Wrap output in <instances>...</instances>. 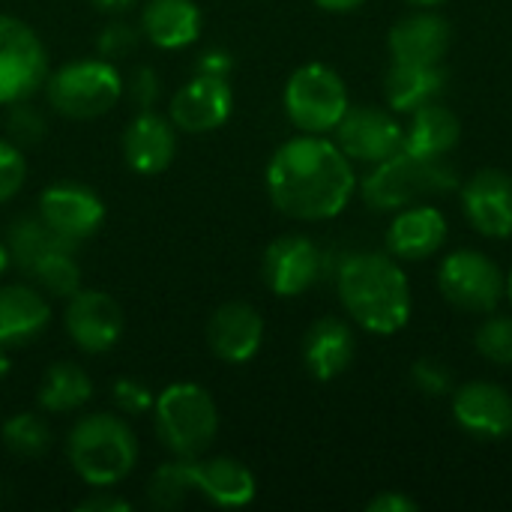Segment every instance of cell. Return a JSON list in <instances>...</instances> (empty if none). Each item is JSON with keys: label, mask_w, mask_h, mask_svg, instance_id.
Instances as JSON below:
<instances>
[{"label": "cell", "mask_w": 512, "mask_h": 512, "mask_svg": "<svg viewBox=\"0 0 512 512\" xmlns=\"http://www.w3.org/2000/svg\"><path fill=\"white\" fill-rule=\"evenodd\" d=\"M129 96H132V102H135L141 111H150L153 102L159 99V75H156L150 66L135 69V75H132V81H129Z\"/></svg>", "instance_id": "38"}, {"label": "cell", "mask_w": 512, "mask_h": 512, "mask_svg": "<svg viewBox=\"0 0 512 512\" xmlns=\"http://www.w3.org/2000/svg\"><path fill=\"white\" fill-rule=\"evenodd\" d=\"M282 105L288 120L306 135H327L348 111V87L342 75L324 63H306L285 81Z\"/></svg>", "instance_id": "7"}, {"label": "cell", "mask_w": 512, "mask_h": 512, "mask_svg": "<svg viewBox=\"0 0 512 512\" xmlns=\"http://www.w3.org/2000/svg\"><path fill=\"white\" fill-rule=\"evenodd\" d=\"M234 111V90L228 78L216 75H192L168 105V117L177 126V132L189 135H207L228 123Z\"/></svg>", "instance_id": "13"}, {"label": "cell", "mask_w": 512, "mask_h": 512, "mask_svg": "<svg viewBox=\"0 0 512 512\" xmlns=\"http://www.w3.org/2000/svg\"><path fill=\"white\" fill-rule=\"evenodd\" d=\"M36 216L63 240H90L105 222V201L81 183H51L39 192Z\"/></svg>", "instance_id": "12"}, {"label": "cell", "mask_w": 512, "mask_h": 512, "mask_svg": "<svg viewBox=\"0 0 512 512\" xmlns=\"http://www.w3.org/2000/svg\"><path fill=\"white\" fill-rule=\"evenodd\" d=\"M111 399H114L117 411L126 414V417H141V414L153 411V402H156L153 390H150L147 384L135 381V378H120V381H114Z\"/></svg>", "instance_id": "36"}, {"label": "cell", "mask_w": 512, "mask_h": 512, "mask_svg": "<svg viewBox=\"0 0 512 512\" xmlns=\"http://www.w3.org/2000/svg\"><path fill=\"white\" fill-rule=\"evenodd\" d=\"M231 69H234V57L225 48L204 51L198 57V66H195L198 75H216V78H231Z\"/></svg>", "instance_id": "40"}, {"label": "cell", "mask_w": 512, "mask_h": 512, "mask_svg": "<svg viewBox=\"0 0 512 512\" xmlns=\"http://www.w3.org/2000/svg\"><path fill=\"white\" fill-rule=\"evenodd\" d=\"M9 372V351H0V378Z\"/></svg>", "instance_id": "45"}, {"label": "cell", "mask_w": 512, "mask_h": 512, "mask_svg": "<svg viewBox=\"0 0 512 512\" xmlns=\"http://www.w3.org/2000/svg\"><path fill=\"white\" fill-rule=\"evenodd\" d=\"M3 447L18 459H39L51 450V426L42 414L24 411L3 423Z\"/></svg>", "instance_id": "30"}, {"label": "cell", "mask_w": 512, "mask_h": 512, "mask_svg": "<svg viewBox=\"0 0 512 512\" xmlns=\"http://www.w3.org/2000/svg\"><path fill=\"white\" fill-rule=\"evenodd\" d=\"M6 246H9L12 264L21 267V270L27 273L45 252H51V249H57V246H75V243H69V240H63L60 234H54L39 216H18V219L12 222V228H9Z\"/></svg>", "instance_id": "28"}, {"label": "cell", "mask_w": 512, "mask_h": 512, "mask_svg": "<svg viewBox=\"0 0 512 512\" xmlns=\"http://www.w3.org/2000/svg\"><path fill=\"white\" fill-rule=\"evenodd\" d=\"M453 420L474 441H504L512 435V396L492 381H468L453 390Z\"/></svg>", "instance_id": "14"}, {"label": "cell", "mask_w": 512, "mask_h": 512, "mask_svg": "<svg viewBox=\"0 0 512 512\" xmlns=\"http://www.w3.org/2000/svg\"><path fill=\"white\" fill-rule=\"evenodd\" d=\"M438 288L444 300L471 315H489L504 300L507 276L480 249H456L438 267Z\"/></svg>", "instance_id": "8"}, {"label": "cell", "mask_w": 512, "mask_h": 512, "mask_svg": "<svg viewBox=\"0 0 512 512\" xmlns=\"http://www.w3.org/2000/svg\"><path fill=\"white\" fill-rule=\"evenodd\" d=\"M336 291L351 321L375 336H393L411 321V285L393 255H351L336 276Z\"/></svg>", "instance_id": "2"}, {"label": "cell", "mask_w": 512, "mask_h": 512, "mask_svg": "<svg viewBox=\"0 0 512 512\" xmlns=\"http://www.w3.org/2000/svg\"><path fill=\"white\" fill-rule=\"evenodd\" d=\"M411 381L414 387L423 393V396H432V399H441V396H450L453 393V378H450V369L432 357L426 360H417L411 366Z\"/></svg>", "instance_id": "35"}, {"label": "cell", "mask_w": 512, "mask_h": 512, "mask_svg": "<svg viewBox=\"0 0 512 512\" xmlns=\"http://www.w3.org/2000/svg\"><path fill=\"white\" fill-rule=\"evenodd\" d=\"M9 264H12V258H9V246H6V243H0V276L9 270Z\"/></svg>", "instance_id": "44"}, {"label": "cell", "mask_w": 512, "mask_h": 512, "mask_svg": "<svg viewBox=\"0 0 512 512\" xmlns=\"http://www.w3.org/2000/svg\"><path fill=\"white\" fill-rule=\"evenodd\" d=\"M48 105L69 120H96L108 114L123 96V78L114 60L81 57L63 63L45 78Z\"/></svg>", "instance_id": "6"}, {"label": "cell", "mask_w": 512, "mask_h": 512, "mask_svg": "<svg viewBox=\"0 0 512 512\" xmlns=\"http://www.w3.org/2000/svg\"><path fill=\"white\" fill-rule=\"evenodd\" d=\"M138 453L135 432L114 414H87L66 435L69 465L90 489H111L123 483L135 471Z\"/></svg>", "instance_id": "3"}, {"label": "cell", "mask_w": 512, "mask_h": 512, "mask_svg": "<svg viewBox=\"0 0 512 512\" xmlns=\"http://www.w3.org/2000/svg\"><path fill=\"white\" fill-rule=\"evenodd\" d=\"M336 132V144L339 150L351 159V162H387L390 156L402 153V138H405V126H399V120L375 105H348L345 117L339 120Z\"/></svg>", "instance_id": "11"}, {"label": "cell", "mask_w": 512, "mask_h": 512, "mask_svg": "<svg viewBox=\"0 0 512 512\" xmlns=\"http://www.w3.org/2000/svg\"><path fill=\"white\" fill-rule=\"evenodd\" d=\"M75 246H57L51 252H45L27 273L36 282V288L42 294L51 297H72L81 288V267L72 255Z\"/></svg>", "instance_id": "29"}, {"label": "cell", "mask_w": 512, "mask_h": 512, "mask_svg": "<svg viewBox=\"0 0 512 512\" xmlns=\"http://www.w3.org/2000/svg\"><path fill=\"white\" fill-rule=\"evenodd\" d=\"M147 498L156 510H177L189 501V477H186V459H174L150 477Z\"/></svg>", "instance_id": "31"}, {"label": "cell", "mask_w": 512, "mask_h": 512, "mask_svg": "<svg viewBox=\"0 0 512 512\" xmlns=\"http://www.w3.org/2000/svg\"><path fill=\"white\" fill-rule=\"evenodd\" d=\"M201 24L195 0H147L141 9V36L162 51L189 48L201 36Z\"/></svg>", "instance_id": "24"}, {"label": "cell", "mask_w": 512, "mask_h": 512, "mask_svg": "<svg viewBox=\"0 0 512 512\" xmlns=\"http://www.w3.org/2000/svg\"><path fill=\"white\" fill-rule=\"evenodd\" d=\"M6 129H9V141H15L18 147L36 144V141H42V135H45L42 117H39L30 105H24V102H15V105H12V111H9V117H6Z\"/></svg>", "instance_id": "37"}, {"label": "cell", "mask_w": 512, "mask_h": 512, "mask_svg": "<svg viewBox=\"0 0 512 512\" xmlns=\"http://www.w3.org/2000/svg\"><path fill=\"white\" fill-rule=\"evenodd\" d=\"M186 477H189V495H198L219 510L249 507L258 495L255 474L240 459L231 456L186 459Z\"/></svg>", "instance_id": "16"}, {"label": "cell", "mask_w": 512, "mask_h": 512, "mask_svg": "<svg viewBox=\"0 0 512 512\" xmlns=\"http://www.w3.org/2000/svg\"><path fill=\"white\" fill-rule=\"evenodd\" d=\"M120 150L126 165L141 174V177H156L162 174L177 153V126L171 123V117L150 111H138L129 126L123 129L120 138Z\"/></svg>", "instance_id": "19"}, {"label": "cell", "mask_w": 512, "mask_h": 512, "mask_svg": "<svg viewBox=\"0 0 512 512\" xmlns=\"http://www.w3.org/2000/svg\"><path fill=\"white\" fill-rule=\"evenodd\" d=\"M504 297L510 300V306H512V267H510V273H507V288H504Z\"/></svg>", "instance_id": "47"}, {"label": "cell", "mask_w": 512, "mask_h": 512, "mask_svg": "<svg viewBox=\"0 0 512 512\" xmlns=\"http://www.w3.org/2000/svg\"><path fill=\"white\" fill-rule=\"evenodd\" d=\"M366 510L369 512H417L420 510V504H417L414 498L402 495V492H381V495H375V498L366 504Z\"/></svg>", "instance_id": "41"}, {"label": "cell", "mask_w": 512, "mask_h": 512, "mask_svg": "<svg viewBox=\"0 0 512 512\" xmlns=\"http://www.w3.org/2000/svg\"><path fill=\"white\" fill-rule=\"evenodd\" d=\"M123 309L108 291L78 288L66 297L63 327L72 345L84 354H108L123 336Z\"/></svg>", "instance_id": "10"}, {"label": "cell", "mask_w": 512, "mask_h": 512, "mask_svg": "<svg viewBox=\"0 0 512 512\" xmlns=\"http://www.w3.org/2000/svg\"><path fill=\"white\" fill-rule=\"evenodd\" d=\"M51 306L33 285H0V351L21 348L45 333Z\"/></svg>", "instance_id": "22"}, {"label": "cell", "mask_w": 512, "mask_h": 512, "mask_svg": "<svg viewBox=\"0 0 512 512\" xmlns=\"http://www.w3.org/2000/svg\"><path fill=\"white\" fill-rule=\"evenodd\" d=\"M153 429L162 447L177 459L204 456L219 435L216 399L192 381L168 384L153 402Z\"/></svg>", "instance_id": "5"}, {"label": "cell", "mask_w": 512, "mask_h": 512, "mask_svg": "<svg viewBox=\"0 0 512 512\" xmlns=\"http://www.w3.org/2000/svg\"><path fill=\"white\" fill-rule=\"evenodd\" d=\"M48 78V48L21 18L0 15V105L27 102Z\"/></svg>", "instance_id": "9"}, {"label": "cell", "mask_w": 512, "mask_h": 512, "mask_svg": "<svg viewBox=\"0 0 512 512\" xmlns=\"http://www.w3.org/2000/svg\"><path fill=\"white\" fill-rule=\"evenodd\" d=\"M24 180H27L24 150L15 141L0 138V204L12 201L24 189Z\"/></svg>", "instance_id": "33"}, {"label": "cell", "mask_w": 512, "mask_h": 512, "mask_svg": "<svg viewBox=\"0 0 512 512\" xmlns=\"http://www.w3.org/2000/svg\"><path fill=\"white\" fill-rule=\"evenodd\" d=\"M447 240V219L435 204H411L396 210L384 243L387 252L399 261H426Z\"/></svg>", "instance_id": "21"}, {"label": "cell", "mask_w": 512, "mask_h": 512, "mask_svg": "<svg viewBox=\"0 0 512 512\" xmlns=\"http://www.w3.org/2000/svg\"><path fill=\"white\" fill-rule=\"evenodd\" d=\"M474 345L483 360L495 366H512V315H492L477 327Z\"/></svg>", "instance_id": "32"}, {"label": "cell", "mask_w": 512, "mask_h": 512, "mask_svg": "<svg viewBox=\"0 0 512 512\" xmlns=\"http://www.w3.org/2000/svg\"><path fill=\"white\" fill-rule=\"evenodd\" d=\"M93 399V378L72 360H57L45 369L36 402L42 414H72Z\"/></svg>", "instance_id": "27"}, {"label": "cell", "mask_w": 512, "mask_h": 512, "mask_svg": "<svg viewBox=\"0 0 512 512\" xmlns=\"http://www.w3.org/2000/svg\"><path fill=\"white\" fill-rule=\"evenodd\" d=\"M366 0H315V6H321L324 12H354V9H360Z\"/></svg>", "instance_id": "43"}, {"label": "cell", "mask_w": 512, "mask_h": 512, "mask_svg": "<svg viewBox=\"0 0 512 512\" xmlns=\"http://www.w3.org/2000/svg\"><path fill=\"white\" fill-rule=\"evenodd\" d=\"M138 39H141L138 27H132V24L123 21V18H114V21H108V24L102 27L99 39H96V48H99V57H105V60H120V57H126V54L135 51Z\"/></svg>", "instance_id": "34"}, {"label": "cell", "mask_w": 512, "mask_h": 512, "mask_svg": "<svg viewBox=\"0 0 512 512\" xmlns=\"http://www.w3.org/2000/svg\"><path fill=\"white\" fill-rule=\"evenodd\" d=\"M321 249L303 234L276 237L261 258V279L276 297H300L321 276Z\"/></svg>", "instance_id": "15"}, {"label": "cell", "mask_w": 512, "mask_h": 512, "mask_svg": "<svg viewBox=\"0 0 512 512\" xmlns=\"http://www.w3.org/2000/svg\"><path fill=\"white\" fill-rule=\"evenodd\" d=\"M93 9H99V12H105V15H123L126 9H132L135 6V0H87Z\"/></svg>", "instance_id": "42"}, {"label": "cell", "mask_w": 512, "mask_h": 512, "mask_svg": "<svg viewBox=\"0 0 512 512\" xmlns=\"http://www.w3.org/2000/svg\"><path fill=\"white\" fill-rule=\"evenodd\" d=\"M264 183L282 216L297 222H324L336 219L348 207L357 189V174L336 141L300 132L276 147L267 162Z\"/></svg>", "instance_id": "1"}, {"label": "cell", "mask_w": 512, "mask_h": 512, "mask_svg": "<svg viewBox=\"0 0 512 512\" xmlns=\"http://www.w3.org/2000/svg\"><path fill=\"white\" fill-rule=\"evenodd\" d=\"M459 138H462L459 117L435 99V102H426L417 111H411V123L405 126L402 150L414 153V156L438 159V156H447L459 144Z\"/></svg>", "instance_id": "26"}, {"label": "cell", "mask_w": 512, "mask_h": 512, "mask_svg": "<svg viewBox=\"0 0 512 512\" xmlns=\"http://www.w3.org/2000/svg\"><path fill=\"white\" fill-rule=\"evenodd\" d=\"M408 3H414V6H423V9H432V6H441L444 0H408Z\"/></svg>", "instance_id": "46"}, {"label": "cell", "mask_w": 512, "mask_h": 512, "mask_svg": "<svg viewBox=\"0 0 512 512\" xmlns=\"http://www.w3.org/2000/svg\"><path fill=\"white\" fill-rule=\"evenodd\" d=\"M453 27L444 15L420 9L399 18L387 33L390 57L399 63H441L450 51Z\"/></svg>", "instance_id": "20"}, {"label": "cell", "mask_w": 512, "mask_h": 512, "mask_svg": "<svg viewBox=\"0 0 512 512\" xmlns=\"http://www.w3.org/2000/svg\"><path fill=\"white\" fill-rule=\"evenodd\" d=\"M357 339L342 318H318L303 336V363L315 381H336L354 363Z\"/></svg>", "instance_id": "23"}, {"label": "cell", "mask_w": 512, "mask_h": 512, "mask_svg": "<svg viewBox=\"0 0 512 512\" xmlns=\"http://www.w3.org/2000/svg\"><path fill=\"white\" fill-rule=\"evenodd\" d=\"M264 342V318L243 300L222 303L207 321V345L222 363H249Z\"/></svg>", "instance_id": "18"}, {"label": "cell", "mask_w": 512, "mask_h": 512, "mask_svg": "<svg viewBox=\"0 0 512 512\" xmlns=\"http://www.w3.org/2000/svg\"><path fill=\"white\" fill-rule=\"evenodd\" d=\"M447 87L441 63H399L384 75V99L396 114H411L426 102H435Z\"/></svg>", "instance_id": "25"}, {"label": "cell", "mask_w": 512, "mask_h": 512, "mask_svg": "<svg viewBox=\"0 0 512 512\" xmlns=\"http://www.w3.org/2000/svg\"><path fill=\"white\" fill-rule=\"evenodd\" d=\"M462 207L477 234L492 240L512 237V174L504 168H480L462 186Z\"/></svg>", "instance_id": "17"}, {"label": "cell", "mask_w": 512, "mask_h": 512, "mask_svg": "<svg viewBox=\"0 0 512 512\" xmlns=\"http://www.w3.org/2000/svg\"><path fill=\"white\" fill-rule=\"evenodd\" d=\"M78 512H129L132 504L126 498H120L111 489H93V495H87L78 507Z\"/></svg>", "instance_id": "39"}, {"label": "cell", "mask_w": 512, "mask_h": 512, "mask_svg": "<svg viewBox=\"0 0 512 512\" xmlns=\"http://www.w3.org/2000/svg\"><path fill=\"white\" fill-rule=\"evenodd\" d=\"M459 189V171L444 159L414 156V153H396L387 162H378L360 183L363 201L372 210L390 213L411 204H420V198H435Z\"/></svg>", "instance_id": "4"}]
</instances>
